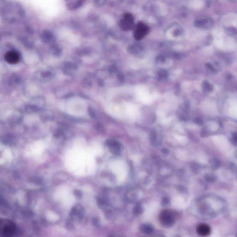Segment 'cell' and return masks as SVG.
<instances>
[{
    "label": "cell",
    "instance_id": "6da1fadb",
    "mask_svg": "<svg viewBox=\"0 0 237 237\" xmlns=\"http://www.w3.org/2000/svg\"><path fill=\"white\" fill-rule=\"evenodd\" d=\"M15 223L7 219H0V237H13L16 233Z\"/></svg>",
    "mask_w": 237,
    "mask_h": 237
},
{
    "label": "cell",
    "instance_id": "7a4b0ae2",
    "mask_svg": "<svg viewBox=\"0 0 237 237\" xmlns=\"http://www.w3.org/2000/svg\"><path fill=\"white\" fill-rule=\"evenodd\" d=\"M120 27L124 31H129L133 29L135 27V19L130 13H126L124 15L122 19L120 21Z\"/></svg>",
    "mask_w": 237,
    "mask_h": 237
},
{
    "label": "cell",
    "instance_id": "3957f363",
    "mask_svg": "<svg viewBox=\"0 0 237 237\" xmlns=\"http://www.w3.org/2000/svg\"><path fill=\"white\" fill-rule=\"evenodd\" d=\"M160 221L166 227H170L174 224L175 220L174 213L169 210H164L160 213Z\"/></svg>",
    "mask_w": 237,
    "mask_h": 237
},
{
    "label": "cell",
    "instance_id": "277c9868",
    "mask_svg": "<svg viewBox=\"0 0 237 237\" xmlns=\"http://www.w3.org/2000/svg\"><path fill=\"white\" fill-rule=\"evenodd\" d=\"M149 30V28L145 23L139 22L136 26L134 37L137 41L141 40L148 34Z\"/></svg>",
    "mask_w": 237,
    "mask_h": 237
},
{
    "label": "cell",
    "instance_id": "5b68a950",
    "mask_svg": "<svg viewBox=\"0 0 237 237\" xmlns=\"http://www.w3.org/2000/svg\"><path fill=\"white\" fill-rule=\"evenodd\" d=\"M195 25L200 28L209 29L213 25V21L210 18H200L196 20Z\"/></svg>",
    "mask_w": 237,
    "mask_h": 237
},
{
    "label": "cell",
    "instance_id": "8992f818",
    "mask_svg": "<svg viewBox=\"0 0 237 237\" xmlns=\"http://www.w3.org/2000/svg\"><path fill=\"white\" fill-rule=\"evenodd\" d=\"M106 144L110 151L113 154L118 155L121 152L122 145L120 143L117 141L108 140L106 141Z\"/></svg>",
    "mask_w": 237,
    "mask_h": 237
},
{
    "label": "cell",
    "instance_id": "52a82bcc",
    "mask_svg": "<svg viewBox=\"0 0 237 237\" xmlns=\"http://www.w3.org/2000/svg\"><path fill=\"white\" fill-rule=\"evenodd\" d=\"M5 59L7 63L10 64H16L20 61V56L15 51H10L6 54Z\"/></svg>",
    "mask_w": 237,
    "mask_h": 237
},
{
    "label": "cell",
    "instance_id": "ba28073f",
    "mask_svg": "<svg viewBox=\"0 0 237 237\" xmlns=\"http://www.w3.org/2000/svg\"><path fill=\"white\" fill-rule=\"evenodd\" d=\"M85 0H65L66 6L70 10H75L80 8Z\"/></svg>",
    "mask_w": 237,
    "mask_h": 237
},
{
    "label": "cell",
    "instance_id": "9c48e42d",
    "mask_svg": "<svg viewBox=\"0 0 237 237\" xmlns=\"http://www.w3.org/2000/svg\"><path fill=\"white\" fill-rule=\"evenodd\" d=\"M197 233L202 237L209 236L211 233V229L210 227L206 224H200L196 228Z\"/></svg>",
    "mask_w": 237,
    "mask_h": 237
},
{
    "label": "cell",
    "instance_id": "30bf717a",
    "mask_svg": "<svg viewBox=\"0 0 237 237\" xmlns=\"http://www.w3.org/2000/svg\"><path fill=\"white\" fill-rule=\"evenodd\" d=\"M202 89L205 93H209L212 91L213 87L208 81H204L202 84Z\"/></svg>",
    "mask_w": 237,
    "mask_h": 237
},
{
    "label": "cell",
    "instance_id": "8fae6325",
    "mask_svg": "<svg viewBox=\"0 0 237 237\" xmlns=\"http://www.w3.org/2000/svg\"><path fill=\"white\" fill-rule=\"evenodd\" d=\"M140 230L146 234H151L153 232V228L149 225L144 224L140 226Z\"/></svg>",
    "mask_w": 237,
    "mask_h": 237
},
{
    "label": "cell",
    "instance_id": "7c38bea8",
    "mask_svg": "<svg viewBox=\"0 0 237 237\" xmlns=\"http://www.w3.org/2000/svg\"><path fill=\"white\" fill-rule=\"evenodd\" d=\"M141 50V47L138 46H136V45L135 46L133 45V46H131V47H129L128 48L129 52L131 54H137Z\"/></svg>",
    "mask_w": 237,
    "mask_h": 237
},
{
    "label": "cell",
    "instance_id": "4fadbf2b",
    "mask_svg": "<svg viewBox=\"0 0 237 237\" xmlns=\"http://www.w3.org/2000/svg\"><path fill=\"white\" fill-rule=\"evenodd\" d=\"M157 75L160 79H165L168 76V72L165 70H160L157 72Z\"/></svg>",
    "mask_w": 237,
    "mask_h": 237
},
{
    "label": "cell",
    "instance_id": "5bb4252c",
    "mask_svg": "<svg viewBox=\"0 0 237 237\" xmlns=\"http://www.w3.org/2000/svg\"><path fill=\"white\" fill-rule=\"evenodd\" d=\"M107 0H94V4L97 7H102L106 3Z\"/></svg>",
    "mask_w": 237,
    "mask_h": 237
},
{
    "label": "cell",
    "instance_id": "9a60e30c",
    "mask_svg": "<svg viewBox=\"0 0 237 237\" xmlns=\"http://www.w3.org/2000/svg\"><path fill=\"white\" fill-rule=\"evenodd\" d=\"M142 211L141 207L139 205H137L133 209V213L135 214H139Z\"/></svg>",
    "mask_w": 237,
    "mask_h": 237
},
{
    "label": "cell",
    "instance_id": "2e32d148",
    "mask_svg": "<svg viewBox=\"0 0 237 237\" xmlns=\"http://www.w3.org/2000/svg\"><path fill=\"white\" fill-rule=\"evenodd\" d=\"M89 115H90V116H91V117L93 118H95L96 117V113H95V111H94V110H93L92 108H89Z\"/></svg>",
    "mask_w": 237,
    "mask_h": 237
},
{
    "label": "cell",
    "instance_id": "e0dca14e",
    "mask_svg": "<svg viewBox=\"0 0 237 237\" xmlns=\"http://www.w3.org/2000/svg\"><path fill=\"white\" fill-rule=\"evenodd\" d=\"M74 194L76 197H80L82 196V193L79 190H76L74 193Z\"/></svg>",
    "mask_w": 237,
    "mask_h": 237
},
{
    "label": "cell",
    "instance_id": "ac0fdd59",
    "mask_svg": "<svg viewBox=\"0 0 237 237\" xmlns=\"http://www.w3.org/2000/svg\"><path fill=\"white\" fill-rule=\"evenodd\" d=\"M165 61V59L164 57L162 56H159V57L157 58V62H163Z\"/></svg>",
    "mask_w": 237,
    "mask_h": 237
},
{
    "label": "cell",
    "instance_id": "d6986e66",
    "mask_svg": "<svg viewBox=\"0 0 237 237\" xmlns=\"http://www.w3.org/2000/svg\"><path fill=\"white\" fill-rule=\"evenodd\" d=\"M196 123L197 124L199 125H202L203 124V121L202 120H200L199 118H198V119H196Z\"/></svg>",
    "mask_w": 237,
    "mask_h": 237
},
{
    "label": "cell",
    "instance_id": "ffe728a7",
    "mask_svg": "<svg viewBox=\"0 0 237 237\" xmlns=\"http://www.w3.org/2000/svg\"><path fill=\"white\" fill-rule=\"evenodd\" d=\"M118 78L119 79V80L122 81V80H123L124 77L121 74H120L119 75H118Z\"/></svg>",
    "mask_w": 237,
    "mask_h": 237
}]
</instances>
